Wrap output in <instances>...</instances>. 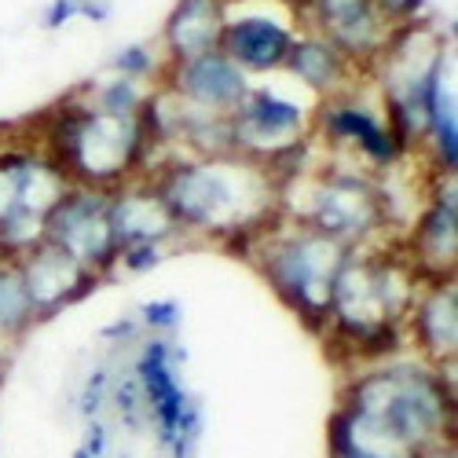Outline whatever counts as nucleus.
<instances>
[{"mask_svg":"<svg viewBox=\"0 0 458 458\" xmlns=\"http://www.w3.org/2000/svg\"><path fill=\"white\" fill-rule=\"evenodd\" d=\"M165 213L176 235L232 242L246 253L250 239L279 216V183L242 155H169L155 173Z\"/></svg>","mask_w":458,"mask_h":458,"instance_id":"obj_1","label":"nucleus"},{"mask_svg":"<svg viewBox=\"0 0 458 458\" xmlns=\"http://www.w3.org/2000/svg\"><path fill=\"white\" fill-rule=\"evenodd\" d=\"M37 143L78 187L114 191L140 176L147 180L150 169V140L143 118H110L81 92L48 114Z\"/></svg>","mask_w":458,"mask_h":458,"instance_id":"obj_2","label":"nucleus"},{"mask_svg":"<svg viewBox=\"0 0 458 458\" xmlns=\"http://www.w3.org/2000/svg\"><path fill=\"white\" fill-rule=\"evenodd\" d=\"M246 257L297 319H304L312 330H327L334 276L349 257L345 246L279 213L264 232L250 239Z\"/></svg>","mask_w":458,"mask_h":458,"instance_id":"obj_3","label":"nucleus"},{"mask_svg":"<svg viewBox=\"0 0 458 458\" xmlns=\"http://www.w3.org/2000/svg\"><path fill=\"white\" fill-rule=\"evenodd\" d=\"M312 136L319 140V147L327 150V158L337 162H352L374 176L400 169L414 150L400 140V132L389 125L381 96L370 103L360 85H352L349 92L330 96L316 103L312 114Z\"/></svg>","mask_w":458,"mask_h":458,"instance_id":"obj_4","label":"nucleus"},{"mask_svg":"<svg viewBox=\"0 0 458 458\" xmlns=\"http://www.w3.org/2000/svg\"><path fill=\"white\" fill-rule=\"evenodd\" d=\"M180 360L183 352L169 337L147 334L132 360V377L140 381V393L147 400V418L155 422L162 447L173 458H195V447L202 437V411L187 396L183 381L176 374Z\"/></svg>","mask_w":458,"mask_h":458,"instance_id":"obj_5","label":"nucleus"},{"mask_svg":"<svg viewBox=\"0 0 458 458\" xmlns=\"http://www.w3.org/2000/svg\"><path fill=\"white\" fill-rule=\"evenodd\" d=\"M297 33L301 22L290 0H224L220 52L250 81L283 73V63Z\"/></svg>","mask_w":458,"mask_h":458,"instance_id":"obj_6","label":"nucleus"},{"mask_svg":"<svg viewBox=\"0 0 458 458\" xmlns=\"http://www.w3.org/2000/svg\"><path fill=\"white\" fill-rule=\"evenodd\" d=\"M316 103H301L279 85H250L239 106L227 114V143L232 155H242L257 165L276 162L283 150L312 136Z\"/></svg>","mask_w":458,"mask_h":458,"instance_id":"obj_7","label":"nucleus"},{"mask_svg":"<svg viewBox=\"0 0 458 458\" xmlns=\"http://www.w3.org/2000/svg\"><path fill=\"white\" fill-rule=\"evenodd\" d=\"M45 242L81 264L96 279L118 268V239L110 227V191L70 183L45 216Z\"/></svg>","mask_w":458,"mask_h":458,"instance_id":"obj_8","label":"nucleus"},{"mask_svg":"<svg viewBox=\"0 0 458 458\" xmlns=\"http://www.w3.org/2000/svg\"><path fill=\"white\" fill-rule=\"evenodd\" d=\"M400 246L422 279L454 276V260H458V180L454 173H433L422 209L411 220V235Z\"/></svg>","mask_w":458,"mask_h":458,"instance_id":"obj_9","label":"nucleus"},{"mask_svg":"<svg viewBox=\"0 0 458 458\" xmlns=\"http://www.w3.org/2000/svg\"><path fill=\"white\" fill-rule=\"evenodd\" d=\"M70 180L41 150V143H4L0 147V220L30 213L48 216V209L66 195Z\"/></svg>","mask_w":458,"mask_h":458,"instance_id":"obj_10","label":"nucleus"},{"mask_svg":"<svg viewBox=\"0 0 458 458\" xmlns=\"http://www.w3.org/2000/svg\"><path fill=\"white\" fill-rule=\"evenodd\" d=\"M158 85L191 110L224 114L227 118V114L239 106V99L250 92L253 81L220 48H209L195 59L165 63V73H162Z\"/></svg>","mask_w":458,"mask_h":458,"instance_id":"obj_11","label":"nucleus"},{"mask_svg":"<svg viewBox=\"0 0 458 458\" xmlns=\"http://www.w3.org/2000/svg\"><path fill=\"white\" fill-rule=\"evenodd\" d=\"M15 276H19V286L33 309V319H52L55 312L70 309L73 301L89 297L103 279H96L92 272H85L81 264H73L66 253H59L55 246L41 242L33 246L30 253L15 257Z\"/></svg>","mask_w":458,"mask_h":458,"instance_id":"obj_12","label":"nucleus"},{"mask_svg":"<svg viewBox=\"0 0 458 458\" xmlns=\"http://www.w3.org/2000/svg\"><path fill=\"white\" fill-rule=\"evenodd\" d=\"M407 345L433 367L454 363L458 352V286L454 276L426 279L407 312Z\"/></svg>","mask_w":458,"mask_h":458,"instance_id":"obj_13","label":"nucleus"},{"mask_svg":"<svg viewBox=\"0 0 458 458\" xmlns=\"http://www.w3.org/2000/svg\"><path fill=\"white\" fill-rule=\"evenodd\" d=\"M110 227H114V239H118V250H125V246H169L173 239H180L155 183L143 180V176L110 191Z\"/></svg>","mask_w":458,"mask_h":458,"instance_id":"obj_14","label":"nucleus"},{"mask_svg":"<svg viewBox=\"0 0 458 458\" xmlns=\"http://www.w3.org/2000/svg\"><path fill=\"white\" fill-rule=\"evenodd\" d=\"M283 73L290 81H297L301 92H309L316 103L349 92L360 81V66H352L345 55H341L327 37L312 33V30H301L290 45V55L283 63Z\"/></svg>","mask_w":458,"mask_h":458,"instance_id":"obj_15","label":"nucleus"},{"mask_svg":"<svg viewBox=\"0 0 458 458\" xmlns=\"http://www.w3.org/2000/svg\"><path fill=\"white\" fill-rule=\"evenodd\" d=\"M224 33V0H176L162 26V55L165 63L195 59L209 48H220Z\"/></svg>","mask_w":458,"mask_h":458,"instance_id":"obj_16","label":"nucleus"},{"mask_svg":"<svg viewBox=\"0 0 458 458\" xmlns=\"http://www.w3.org/2000/svg\"><path fill=\"white\" fill-rule=\"evenodd\" d=\"M150 92H155V85H140V81H129V78H118V73H110V78H99L92 81L81 96L110 114V118H143V106L150 99Z\"/></svg>","mask_w":458,"mask_h":458,"instance_id":"obj_17","label":"nucleus"},{"mask_svg":"<svg viewBox=\"0 0 458 458\" xmlns=\"http://www.w3.org/2000/svg\"><path fill=\"white\" fill-rule=\"evenodd\" d=\"M33 309L19 286V276H15V264L0 253V334L8 341H15L19 334H26L33 327Z\"/></svg>","mask_w":458,"mask_h":458,"instance_id":"obj_18","label":"nucleus"},{"mask_svg":"<svg viewBox=\"0 0 458 458\" xmlns=\"http://www.w3.org/2000/svg\"><path fill=\"white\" fill-rule=\"evenodd\" d=\"M110 73H118V78H129V81H140V85H158L162 73H165V55H162L158 45L136 41V45H125V48L114 52Z\"/></svg>","mask_w":458,"mask_h":458,"instance_id":"obj_19","label":"nucleus"},{"mask_svg":"<svg viewBox=\"0 0 458 458\" xmlns=\"http://www.w3.org/2000/svg\"><path fill=\"white\" fill-rule=\"evenodd\" d=\"M140 327L143 334H155V337H169L180 319H183V309H180V301L176 297H150L140 304Z\"/></svg>","mask_w":458,"mask_h":458,"instance_id":"obj_20","label":"nucleus"},{"mask_svg":"<svg viewBox=\"0 0 458 458\" xmlns=\"http://www.w3.org/2000/svg\"><path fill=\"white\" fill-rule=\"evenodd\" d=\"M110 396H114V403H118V414L125 418L129 426H143L147 422V400L140 393V381L132 377V370L122 374L118 381H110Z\"/></svg>","mask_w":458,"mask_h":458,"instance_id":"obj_21","label":"nucleus"},{"mask_svg":"<svg viewBox=\"0 0 458 458\" xmlns=\"http://www.w3.org/2000/svg\"><path fill=\"white\" fill-rule=\"evenodd\" d=\"M377 8V15L386 19L393 30L396 26H411V22H422L429 12V0H370Z\"/></svg>","mask_w":458,"mask_h":458,"instance_id":"obj_22","label":"nucleus"},{"mask_svg":"<svg viewBox=\"0 0 458 458\" xmlns=\"http://www.w3.org/2000/svg\"><path fill=\"white\" fill-rule=\"evenodd\" d=\"M165 260V246H125L118 250V268L129 276H147Z\"/></svg>","mask_w":458,"mask_h":458,"instance_id":"obj_23","label":"nucleus"},{"mask_svg":"<svg viewBox=\"0 0 458 458\" xmlns=\"http://www.w3.org/2000/svg\"><path fill=\"white\" fill-rule=\"evenodd\" d=\"M110 370L106 367H96L92 374H89V381H85V393H81V411H85V418H96L99 414V407H103V400L110 396Z\"/></svg>","mask_w":458,"mask_h":458,"instance_id":"obj_24","label":"nucleus"},{"mask_svg":"<svg viewBox=\"0 0 458 458\" xmlns=\"http://www.w3.org/2000/svg\"><path fill=\"white\" fill-rule=\"evenodd\" d=\"M85 15V0H52L45 8V30H63Z\"/></svg>","mask_w":458,"mask_h":458,"instance_id":"obj_25","label":"nucleus"},{"mask_svg":"<svg viewBox=\"0 0 458 458\" xmlns=\"http://www.w3.org/2000/svg\"><path fill=\"white\" fill-rule=\"evenodd\" d=\"M103 451H106V426L99 422V418H92V426L85 433V444L73 451V458H103Z\"/></svg>","mask_w":458,"mask_h":458,"instance_id":"obj_26","label":"nucleus"},{"mask_svg":"<svg viewBox=\"0 0 458 458\" xmlns=\"http://www.w3.org/2000/svg\"><path fill=\"white\" fill-rule=\"evenodd\" d=\"M103 337L129 345V341H143V327H140V319H118V323H110V327L103 330Z\"/></svg>","mask_w":458,"mask_h":458,"instance_id":"obj_27","label":"nucleus"},{"mask_svg":"<svg viewBox=\"0 0 458 458\" xmlns=\"http://www.w3.org/2000/svg\"><path fill=\"white\" fill-rule=\"evenodd\" d=\"M414 458H454V444H437V447H426V451H418Z\"/></svg>","mask_w":458,"mask_h":458,"instance_id":"obj_28","label":"nucleus"}]
</instances>
